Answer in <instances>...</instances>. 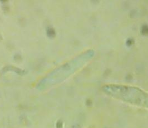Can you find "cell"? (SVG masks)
I'll list each match as a JSON object with an SVG mask.
<instances>
[{
	"label": "cell",
	"mask_w": 148,
	"mask_h": 128,
	"mask_svg": "<svg viewBox=\"0 0 148 128\" xmlns=\"http://www.w3.org/2000/svg\"><path fill=\"white\" fill-rule=\"evenodd\" d=\"M107 96L130 105L148 109V92L140 88L123 84H109L102 86Z\"/></svg>",
	"instance_id": "obj_1"
}]
</instances>
